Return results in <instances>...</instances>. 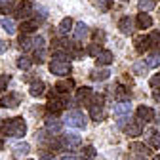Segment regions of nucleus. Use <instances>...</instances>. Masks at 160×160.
<instances>
[{
  "label": "nucleus",
  "instance_id": "f257e3e1",
  "mask_svg": "<svg viewBox=\"0 0 160 160\" xmlns=\"http://www.w3.org/2000/svg\"><path fill=\"white\" fill-rule=\"evenodd\" d=\"M0 133L10 135V137H23L27 133V124H25V120L21 116L8 118L6 122L0 124Z\"/></svg>",
  "mask_w": 160,
  "mask_h": 160
},
{
  "label": "nucleus",
  "instance_id": "f03ea898",
  "mask_svg": "<svg viewBox=\"0 0 160 160\" xmlns=\"http://www.w3.org/2000/svg\"><path fill=\"white\" fill-rule=\"evenodd\" d=\"M65 124L71 126V128H80V130H82V128H86V124H88V118L84 116L82 111L72 109V111H69L67 116H65Z\"/></svg>",
  "mask_w": 160,
  "mask_h": 160
},
{
  "label": "nucleus",
  "instance_id": "7ed1b4c3",
  "mask_svg": "<svg viewBox=\"0 0 160 160\" xmlns=\"http://www.w3.org/2000/svg\"><path fill=\"white\" fill-rule=\"evenodd\" d=\"M90 116L95 122H101L105 118V105H103V95H93L90 103Z\"/></svg>",
  "mask_w": 160,
  "mask_h": 160
},
{
  "label": "nucleus",
  "instance_id": "20e7f679",
  "mask_svg": "<svg viewBox=\"0 0 160 160\" xmlns=\"http://www.w3.org/2000/svg\"><path fill=\"white\" fill-rule=\"evenodd\" d=\"M67 105H69V99L67 97H55V95H52L50 101H48V112H52L55 116V114L61 112Z\"/></svg>",
  "mask_w": 160,
  "mask_h": 160
},
{
  "label": "nucleus",
  "instance_id": "39448f33",
  "mask_svg": "<svg viewBox=\"0 0 160 160\" xmlns=\"http://www.w3.org/2000/svg\"><path fill=\"white\" fill-rule=\"evenodd\" d=\"M32 13H34V6H32L31 0H23V2L15 8V17L21 19V21H27Z\"/></svg>",
  "mask_w": 160,
  "mask_h": 160
},
{
  "label": "nucleus",
  "instance_id": "423d86ee",
  "mask_svg": "<svg viewBox=\"0 0 160 160\" xmlns=\"http://www.w3.org/2000/svg\"><path fill=\"white\" fill-rule=\"evenodd\" d=\"M50 72L55 76H67L71 72V63L69 61H52L50 63Z\"/></svg>",
  "mask_w": 160,
  "mask_h": 160
},
{
  "label": "nucleus",
  "instance_id": "0eeeda50",
  "mask_svg": "<svg viewBox=\"0 0 160 160\" xmlns=\"http://www.w3.org/2000/svg\"><path fill=\"white\" fill-rule=\"evenodd\" d=\"M21 105V95L19 93H8L4 97H0V107L4 109H15Z\"/></svg>",
  "mask_w": 160,
  "mask_h": 160
},
{
  "label": "nucleus",
  "instance_id": "6e6552de",
  "mask_svg": "<svg viewBox=\"0 0 160 160\" xmlns=\"http://www.w3.org/2000/svg\"><path fill=\"white\" fill-rule=\"evenodd\" d=\"M112 93H114V99H116L118 103H126V101H130V99H132V92L124 84H116L112 88Z\"/></svg>",
  "mask_w": 160,
  "mask_h": 160
},
{
  "label": "nucleus",
  "instance_id": "1a4fd4ad",
  "mask_svg": "<svg viewBox=\"0 0 160 160\" xmlns=\"http://www.w3.org/2000/svg\"><path fill=\"white\" fill-rule=\"evenodd\" d=\"M135 114H137L139 122H152V120H154V109L147 107V105H139L137 111H135Z\"/></svg>",
  "mask_w": 160,
  "mask_h": 160
},
{
  "label": "nucleus",
  "instance_id": "9d476101",
  "mask_svg": "<svg viewBox=\"0 0 160 160\" xmlns=\"http://www.w3.org/2000/svg\"><path fill=\"white\" fill-rule=\"evenodd\" d=\"M92 99H93V92H92V88L82 86V88H78V90H76V101H78L80 105H90V103H92Z\"/></svg>",
  "mask_w": 160,
  "mask_h": 160
},
{
  "label": "nucleus",
  "instance_id": "9b49d317",
  "mask_svg": "<svg viewBox=\"0 0 160 160\" xmlns=\"http://www.w3.org/2000/svg\"><path fill=\"white\" fill-rule=\"evenodd\" d=\"M80 143H82V139H80L78 133H65L61 137V141H59V145L63 149H72V147H78Z\"/></svg>",
  "mask_w": 160,
  "mask_h": 160
},
{
  "label": "nucleus",
  "instance_id": "f8f14e48",
  "mask_svg": "<svg viewBox=\"0 0 160 160\" xmlns=\"http://www.w3.org/2000/svg\"><path fill=\"white\" fill-rule=\"evenodd\" d=\"M112 59H114V55H112L111 50H101V52H99V55L95 57V63L99 67H107V65L112 63Z\"/></svg>",
  "mask_w": 160,
  "mask_h": 160
},
{
  "label": "nucleus",
  "instance_id": "ddd939ff",
  "mask_svg": "<svg viewBox=\"0 0 160 160\" xmlns=\"http://www.w3.org/2000/svg\"><path fill=\"white\" fill-rule=\"evenodd\" d=\"M118 29H120V32H122V34H132V32H133V19H132L130 15L120 17Z\"/></svg>",
  "mask_w": 160,
  "mask_h": 160
},
{
  "label": "nucleus",
  "instance_id": "4468645a",
  "mask_svg": "<svg viewBox=\"0 0 160 160\" xmlns=\"http://www.w3.org/2000/svg\"><path fill=\"white\" fill-rule=\"evenodd\" d=\"M74 90V80L72 78H63V80H59V82L55 84V92L57 93H69Z\"/></svg>",
  "mask_w": 160,
  "mask_h": 160
},
{
  "label": "nucleus",
  "instance_id": "2eb2a0df",
  "mask_svg": "<svg viewBox=\"0 0 160 160\" xmlns=\"http://www.w3.org/2000/svg\"><path fill=\"white\" fill-rule=\"evenodd\" d=\"M29 93L32 97H42L46 93V84L42 80H34V82H31V86H29Z\"/></svg>",
  "mask_w": 160,
  "mask_h": 160
},
{
  "label": "nucleus",
  "instance_id": "dca6fc26",
  "mask_svg": "<svg viewBox=\"0 0 160 160\" xmlns=\"http://www.w3.org/2000/svg\"><path fill=\"white\" fill-rule=\"evenodd\" d=\"M40 23H42V19H27V21H21V25H19V29H21V34L32 32L34 29L40 27Z\"/></svg>",
  "mask_w": 160,
  "mask_h": 160
},
{
  "label": "nucleus",
  "instance_id": "f3484780",
  "mask_svg": "<svg viewBox=\"0 0 160 160\" xmlns=\"http://www.w3.org/2000/svg\"><path fill=\"white\" fill-rule=\"evenodd\" d=\"M124 130H126V133L130 137H139V135H141V132H143V126H141L139 120H130V124L124 126Z\"/></svg>",
  "mask_w": 160,
  "mask_h": 160
},
{
  "label": "nucleus",
  "instance_id": "a211bd4d",
  "mask_svg": "<svg viewBox=\"0 0 160 160\" xmlns=\"http://www.w3.org/2000/svg\"><path fill=\"white\" fill-rule=\"evenodd\" d=\"M61 130H63V122H61V120H57V118H48L46 120V132L57 135V133H61Z\"/></svg>",
  "mask_w": 160,
  "mask_h": 160
},
{
  "label": "nucleus",
  "instance_id": "6ab92c4d",
  "mask_svg": "<svg viewBox=\"0 0 160 160\" xmlns=\"http://www.w3.org/2000/svg\"><path fill=\"white\" fill-rule=\"evenodd\" d=\"M133 44H135V50L139 52V53H145L149 48H151V42H149V36H145V34H141V36H135V40H133Z\"/></svg>",
  "mask_w": 160,
  "mask_h": 160
},
{
  "label": "nucleus",
  "instance_id": "aec40b11",
  "mask_svg": "<svg viewBox=\"0 0 160 160\" xmlns=\"http://www.w3.org/2000/svg\"><path fill=\"white\" fill-rule=\"evenodd\" d=\"M72 32H74V38H76V40H84L90 31H88V25H86L84 21H78V23H74Z\"/></svg>",
  "mask_w": 160,
  "mask_h": 160
},
{
  "label": "nucleus",
  "instance_id": "412c9836",
  "mask_svg": "<svg viewBox=\"0 0 160 160\" xmlns=\"http://www.w3.org/2000/svg\"><path fill=\"white\" fill-rule=\"evenodd\" d=\"M147 141H149V145H151L152 149H158V147H160V128L147 132Z\"/></svg>",
  "mask_w": 160,
  "mask_h": 160
},
{
  "label": "nucleus",
  "instance_id": "4be33fe9",
  "mask_svg": "<svg viewBox=\"0 0 160 160\" xmlns=\"http://www.w3.org/2000/svg\"><path fill=\"white\" fill-rule=\"evenodd\" d=\"M137 29H151L152 25V17L149 13H137Z\"/></svg>",
  "mask_w": 160,
  "mask_h": 160
},
{
  "label": "nucleus",
  "instance_id": "5701e85b",
  "mask_svg": "<svg viewBox=\"0 0 160 160\" xmlns=\"http://www.w3.org/2000/svg\"><path fill=\"white\" fill-rule=\"evenodd\" d=\"M57 29H59V34H69V32L74 29V23H72V19H71V17H63Z\"/></svg>",
  "mask_w": 160,
  "mask_h": 160
},
{
  "label": "nucleus",
  "instance_id": "b1692460",
  "mask_svg": "<svg viewBox=\"0 0 160 160\" xmlns=\"http://www.w3.org/2000/svg\"><path fill=\"white\" fill-rule=\"evenodd\" d=\"M31 152V145L29 143H17L15 147H13V156L15 158H23L25 154H29Z\"/></svg>",
  "mask_w": 160,
  "mask_h": 160
},
{
  "label": "nucleus",
  "instance_id": "393cba45",
  "mask_svg": "<svg viewBox=\"0 0 160 160\" xmlns=\"http://www.w3.org/2000/svg\"><path fill=\"white\" fill-rule=\"evenodd\" d=\"M130 111H132V105H130V101L114 105V114H116V116H126V114H130Z\"/></svg>",
  "mask_w": 160,
  "mask_h": 160
},
{
  "label": "nucleus",
  "instance_id": "a878e982",
  "mask_svg": "<svg viewBox=\"0 0 160 160\" xmlns=\"http://www.w3.org/2000/svg\"><path fill=\"white\" fill-rule=\"evenodd\" d=\"M154 6H156L154 0H139V2H137V8H139L141 13H147V12L154 10Z\"/></svg>",
  "mask_w": 160,
  "mask_h": 160
},
{
  "label": "nucleus",
  "instance_id": "bb28decb",
  "mask_svg": "<svg viewBox=\"0 0 160 160\" xmlns=\"http://www.w3.org/2000/svg\"><path fill=\"white\" fill-rule=\"evenodd\" d=\"M109 71L107 69H101V71H93L92 74H90V78L93 80V82H103V80H107L109 78Z\"/></svg>",
  "mask_w": 160,
  "mask_h": 160
},
{
  "label": "nucleus",
  "instance_id": "cd10ccee",
  "mask_svg": "<svg viewBox=\"0 0 160 160\" xmlns=\"http://www.w3.org/2000/svg\"><path fill=\"white\" fill-rule=\"evenodd\" d=\"M32 63H34V61H32V57H29V55H21V57L17 59V67L21 69V71H29Z\"/></svg>",
  "mask_w": 160,
  "mask_h": 160
},
{
  "label": "nucleus",
  "instance_id": "c85d7f7f",
  "mask_svg": "<svg viewBox=\"0 0 160 160\" xmlns=\"http://www.w3.org/2000/svg\"><path fill=\"white\" fill-rule=\"evenodd\" d=\"M0 25H2V29H4L8 34H13V32H15V23H13V19H12V17H2Z\"/></svg>",
  "mask_w": 160,
  "mask_h": 160
},
{
  "label": "nucleus",
  "instance_id": "c756f323",
  "mask_svg": "<svg viewBox=\"0 0 160 160\" xmlns=\"http://www.w3.org/2000/svg\"><path fill=\"white\" fill-rule=\"evenodd\" d=\"M145 63H147V67H160V52L149 53L147 59H145Z\"/></svg>",
  "mask_w": 160,
  "mask_h": 160
},
{
  "label": "nucleus",
  "instance_id": "7c9ffc66",
  "mask_svg": "<svg viewBox=\"0 0 160 160\" xmlns=\"http://www.w3.org/2000/svg\"><path fill=\"white\" fill-rule=\"evenodd\" d=\"M34 44V36H29V34H21L19 36V46H21L23 50H31Z\"/></svg>",
  "mask_w": 160,
  "mask_h": 160
},
{
  "label": "nucleus",
  "instance_id": "2f4dec72",
  "mask_svg": "<svg viewBox=\"0 0 160 160\" xmlns=\"http://www.w3.org/2000/svg\"><path fill=\"white\" fill-rule=\"evenodd\" d=\"M149 42L154 48V52H160V31H152L149 34Z\"/></svg>",
  "mask_w": 160,
  "mask_h": 160
},
{
  "label": "nucleus",
  "instance_id": "473e14b6",
  "mask_svg": "<svg viewBox=\"0 0 160 160\" xmlns=\"http://www.w3.org/2000/svg\"><path fill=\"white\" fill-rule=\"evenodd\" d=\"M147 63H145V59H143V61H135L133 65H132V72L133 74H145L147 72Z\"/></svg>",
  "mask_w": 160,
  "mask_h": 160
},
{
  "label": "nucleus",
  "instance_id": "72a5a7b5",
  "mask_svg": "<svg viewBox=\"0 0 160 160\" xmlns=\"http://www.w3.org/2000/svg\"><path fill=\"white\" fill-rule=\"evenodd\" d=\"M130 151H133V152H137V154H149L151 151H149V147L147 145H143V143H132L130 145Z\"/></svg>",
  "mask_w": 160,
  "mask_h": 160
},
{
  "label": "nucleus",
  "instance_id": "f704fd0d",
  "mask_svg": "<svg viewBox=\"0 0 160 160\" xmlns=\"http://www.w3.org/2000/svg\"><path fill=\"white\" fill-rule=\"evenodd\" d=\"M103 42H105V32L101 29H95L93 31V44L99 46V44H103Z\"/></svg>",
  "mask_w": 160,
  "mask_h": 160
},
{
  "label": "nucleus",
  "instance_id": "c9c22d12",
  "mask_svg": "<svg viewBox=\"0 0 160 160\" xmlns=\"http://www.w3.org/2000/svg\"><path fill=\"white\" fill-rule=\"evenodd\" d=\"M82 158H84V160H93V158H95V149H93L92 145L84 147V151H82Z\"/></svg>",
  "mask_w": 160,
  "mask_h": 160
},
{
  "label": "nucleus",
  "instance_id": "e433bc0d",
  "mask_svg": "<svg viewBox=\"0 0 160 160\" xmlns=\"http://www.w3.org/2000/svg\"><path fill=\"white\" fill-rule=\"evenodd\" d=\"M112 6V0H97V8L101 12H109Z\"/></svg>",
  "mask_w": 160,
  "mask_h": 160
},
{
  "label": "nucleus",
  "instance_id": "4c0bfd02",
  "mask_svg": "<svg viewBox=\"0 0 160 160\" xmlns=\"http://www.w3.org/2000/svg\"><path fill=\"white\" fill-rule=\"evenodd\" d=\"M10 80H12V76H10V74H0V92H4V90L8 88Z\"/></svg>",
  "mask_w": 160,
  "mask_h": 160
},
{
  "label": "nucleus",
  "instance_id": "58836bf2",
  "mask_svg": "<svg viewBox=\"0 0 160 160\" xmlns=\"http://www.w3.org/2000/svg\"><path fill=\"white\" fill-rule=\"evenodd\" d=\"M149 84H151V88H154V90H160V72H156L154 76H151Z\"/></svg>",
  "mask_w": 160,
  "mask_h": 160
},
{
  "label": "nucleus",
  "instance_id": "ea45409f",
  "mask_svg": "<svg viewBox=\"0 0 160 160\" xmlns=\"http://www.w3.org/2000/svg\"><path fill=\"white\" fill-rule=\"evenodd\" d=\"M99 52H101V48H99L97 44H92V46L88 48V53H90V55H93V57H97V55H99Z\"/></svg>",
  "mask_w": 160,
  "mask_h": 160
},
{
  "label": "nucleus",
  "instance_id": "a19ab883",
  "mask_svg": "<svg viewBox=\"0 0 160 160\" xmlns=\"http://www.w3.org/2000/svg\"><path fill=\"white\" fill-rule=\"evenodd\" d=\"M61 160H80V158L74 154H65V156H61Z\"/></svg>",
  "mask_w": 160,
  "mask_h": 160
},
{
  "label": "nucleus",
  "instance_id": "79ce46f5",
  "mask_svg": "<svg viewBox=\"0 0 160 160\" xmlns=\"http://www.w3.org/2000/svg\"><path fill=\"white\" fill-rule=\"evenodd\" d=\"M6 48H8V44L4 42V40H0V53H4V52H6Z\"/></svg>",
  "mask_w": 160,
  "mask_h": 160
},
{
  "label": "nucleus",
  "instance_id": "37998d69",
  "mask_svg": "<svg viewBox=\"0 0 160 160\" xmlns=\"http://www.w3.org/2000/svg\"><path fill=\"white\" fill-rule=\"evenodd\" d=\"M42 160H53V158H52V156H48V154H44V158H42Z\"/></svg>",
  "mask_w": 160,
  "mask_h": 160
},
{
  "label": "nucleus",
  "instance_id": "c03bdc74",
  "mask_svg": "<svg viewBox=\"0 0 160 160\" xmlns=\"http://www.w3.org/2000/svg\"><path fill=\"white\" fill-rule=\"evenodd\" d=\"M2 147H4V139H2V137H0V149H2Z\"/></svg>",
  "mask_w": 160,
  "mask_h": 160
},
{
  "label": "nucleus",
  "instance_id": "a18cd8bd",
  "mask_svg": "<svg viewBox=\"0 0 160 160\" xmlns=\"http://www.w3.org/2000/svg\"><path fill=\"white\" fill-rule=\"evenodd\" d=\"M152 160H160V154H156V156H152Z\"/></svg>",
  "mask_w": 160,
  "mask_h": 160
},
{
  "label": "nucleus",
  "instance_id": "49530a36",
  "mask_svg": "<svg viewBox=\"0 0 160 160\" xmlns=\"http://www.w3.org/2000/svg\"><path fill=\"white\" fill-rule=\"evenodd\" d=\"M135 160H145V158H135Z\"/></svg>",
  "mask_w": 160,
  "mask_h": 160
},
{
  "label": "nucleus",
  "instance_id": "de8ad7c7",
  "mask_svg": "<svg viewBox=\"0 0 160 160\" xmlns=\"http://www.w3.org/2000/svg\"><path fill=\"white\" fill-rule=\"evenodd\" d=\"M6 2H12V0H6Z\"/></svg>",
  "mask_w": 160,
  "mask_h": 160
},
{
  "label": "nucleus",
  "instance_id": "09e8293b",
  "mask_svg": "<svg viewBox=\"0 0 160 160\" xmlns=\"http://www.w3.org/2000/svg\"><path fill=\"white\" fill-rule=\"evenodd\" d=\"M124 2H126V0H124Z\"/></svg>",
  "mask_w": 160,
  "mask_h": 160
}]
</instances>
